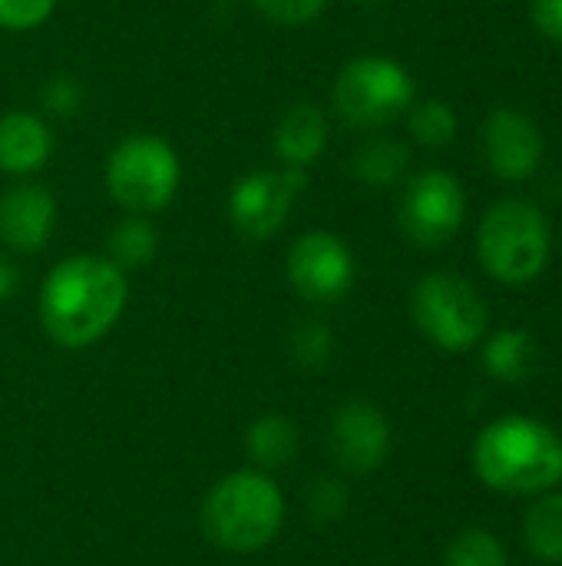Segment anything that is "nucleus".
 <instances>
[{
    "instance_id": "4",
    "label": "nucleus",
    "mask_w": 562,
    "mask_h": 566,
    "mask_svg": "<svg viewBox=\"0 0 562 566\" xmlns=\"http://www.w3.org/2000/svg\"><path fill=\"white\" fill-rule=\"evenodd\" d=\"M550 222L530 199L510 196L487 209L477 232L480 265L503 285L533 282L550 262Z\"/></svg>"
},
{
    "instance_id": "2",
    "label": "nucleus",
    "mask_w": 562,
    "mask_h": 566,
    "mask_svg": "<svg viewBox=\"0 0 562 566\" xmlns=\"http://www.w3.org/2000/svg\"><path fill=\"white\" fill-rule=\"evenodd\" d=\"M474 468L500 494L553 491L562 484V438L530 418H500L480 431Z\"/></svg>"
},
{
    "instance_id": "25",
    "label": "nucleus",
    "mask_w": 562,
    "mask_h": 566,
    "mask_svg": "<svg viewBox=\"0 0 562 566\" xmlns=\"http://www.w3.org/2000/svg\"><path fill=\"white\" fill-rule=\"evenodd\" d=\"M53 10L56 0H0V27L13 33L36 30L53 17Z\"/></svg>"
},
{
    "instance_id": "3",
    "label": "nucleus",
    "mask_w": 562,
    "mask_h": 566,
    "mask_svg": "<svg viewBox=\"0 0 562 566\" xmlns=\"http://www.w3.org/2000/svg\"><path fill=\"white\" fill-rule=\"evenodd\" d=\"M285 524V497L265 471H235L202 501L205 537L229 554L268 547Z\"/></svg>"
},
{
    "instance_id": "26",
    "label": "nucleus",
    "mask_w": 562,
    "mask_h": 566,
    "mask_svg": "<svg viewBox=\"0 0 562 566\" xmlns=\"http://www.w3.org/2000/svg\"><path fill=\"white\" fill-rule=\"evenodd\" d=\"M305 501H308V514L315 521H338L344 514V507H348V491L335 478H318V481L308 484Z\"/></svg>"
},
{
    "instance_id": "9",
    "label": "nucleus",
    "mask_w": 562,
    "mask_h": 566,
    "mask_svg": "<svg viewBox=\"0 0 562 566\" xmlns=\"http://www.w3.org/2000/svg\"><path fill=\"white\" fill-rule=\"evenodd\" d=\"M308 189L305 169H255L235 179L229 192V222L248 242L278 235L291 216V206Z\"/></svg>"
},
{
    "instance_id": "22",
    "label": "nucleus",
    "mask_w": 562,
    "mask_h": 566,
    "mask_svg": "<svg viewBox=\"0 0 562 566\" xmlns=\"http://www.w3.org/2000/svg\"><path fill=\"white\" fill-rule=\"evenodd\" d=\"M288 355L295 365L308 368V371H318L331 361L335 355V335L325 322L318 318H305L291 328L288 335Z\"/></svg>"
},
{
    "instance_id": "16",
    "label": "nucleus",
    "mask_w": 562,
    "mask_h": 566,
    "mask_svg": "<svg viewBox=\"0 0 562 566\" xmlns=\"http://www.w3.org/2000/svg\"><path fill=\"white\" fill-rule=\"evenodd\" d=\"M411 149L394 136H368L351 156V176L368 189L397 186L407 176Z\"/></svg>"
},
{
    "instance_id": "10",
    "label": "nucleus",
    "mask_w": 562,
    "mask_h": 566,
    "mask_svg": "<svg viewBox=\"0 0 562 566\" xmlns=\"http://www.w3.org/2000/svg\"><path fill=\"white\" fill-rule=\"evenodd\" d=\"M285 275L305 302L331 305L344 298L354 285V252L341 235L328 229H311L288 245Z\"/></svg>"
},
{
    "instance_id": "13",
    "label": "nucleus",
    "mask_w": 562,
    "mask_h": 566,
    "mask_svg": "<svg viewBox=\"0 0 562 566\" xmlns=\"http://www.w3.org/2000/svg\"><path fill=\"white\" fill-rule=\"evenodd\" d=\"M56 226V196L40 182H17L0 196V242L13 252L46 249Z\"/></svg>"
},
{
    "instance_id": "21",
    "label": "nucleus",
    "mask_w": 562,
    "mask_h": 566,
    "mask_svg": "<svg viewBox=\"0 0 562 566\" xmlns=\"http://www.w3.org/2000/svg\"><path fill=\"white\" fill-rule=\"evenodd\" d=\"M407 116V129L411 136L421 143V146H431V149H441V146H450L457 139V113L450 103L444 99H414L411 109L404 113Z\"/></svg>"
},
{
    "instance_id": "6",
    "label": "nucleus",
    "mask_w": 562,
    "mask_h": 566,
    "mask_svg": "<svg viewBox=\"0 0 562 566\" xmlns=\"http://www.w3.org/2000/svg\"><path fill=\"white\" fill-rule=\"evenodd\" d=\"M179 182L182 166L176 149L152 133H132L119 139L106 159V192L132 216L166 209L176 199Z\"/></svg>"
},
{
    "instance_id": "23",
    "label": "nucleus",
    "mask_w": 562,
    "mask_h": 566,
    "mask_svg": "<svg viewBox=\"0 0 562 566\" xmlns=\"http://www.w3.org/2000/svg\"><path fill=\"white\" fill-rule=\"evenodd\" d=\"M444 566H507L503 544L487 531H464L450 541Z\"/></svg>"
},
{
    "instance_id": "12",
    "label": "nucleus",
    "mask_w": 562,
    "mask_h": 566,
    "mask_svg": "<svg viewBox=\"0 0 562 566\" xmlns=\"http://www.w3.org/2000/svg\"><path fill=\"white\" fill-rule=\"evenodd\" d=\"M480 149L494 176L507 182H520L530 179L543 163V133L527 113L513 106H500L484 119Z\"/></svg>"
},
{
    "instance_id": "30",
    "label": "nucleus",
    "mask_w": 562,
    "mask_h": 566,
    "mask_svg": "<svg viewBox=\"0 0 562 566\" xmlns=\"http://www.w3.org/2000/svg\"><path fill=\"white\" fill-rule=\"evenodd\" d=\"M354 3H361V7H374V3H384V0H354Z\"/></svg>"
},
{
    "instance_id": "7",
    "label": "nucleus",
    "mask_w": 562,
    "mask_h": 566,
    "mask_svg": "<svg viewBox=\"0 0 562 566\" xmlns=\"http://www.w3.org/2000/svg\"><path fill=\"white\" fill-rule=\"evenodd\" d=\"M414 325L444 352H467L487 335V302L457 272H431L411 292Z\"/></svg>"
},
{
    "instance_id": "18",
    "label": "nucleus",
    "mask_w": 562,
    "mask_h": 566,
    "mask_svg": "<svg viewBox=\"0 0 562 566\" xmlns=\"http://www.w3.org/2000/svg\"><path fill=\"white\" fill-rule=\"evenodd\" d=\"M159 255V232L146 216H126L113 226L106 239V259L119 265L123 272L146 269Z\"/></svg>"
},
{
    "instance_id": "17",
    "label": "nucleus",
    "mask_w": 562,
    "mask_h": 566,
    "mask_svg": "<svg viewBox=\"0 0 562 566\" xmlns=\"http://www.w3.org/2000/svg\"><path fill=\"white\" fill-rule=\"evenodd\" d=\"M540 365V348L530 332L523 328H500L484 345V368L490 378L520 385L527 381Z\"/></svg>"
},
{
    "instance_id": "8",
    "label": "nucleus",
    "mask_w": 562,
    "mask_h": 566,
    "mask_svg": "<svg viewBox=\"0 0 562 566\" xmlns=\"http://www.w3.org/2000/svg\"><path fill=\"white\" fill-rule=\"evenodd\" d=\"M467 196L454 172L424 169L404 182L397 202L401 232L421 249H444L464 226Z\"/></svg>"
},
{
    "instance_id": "19",
    "label": "nucleus",
    "mask_w": 562,
    "mask_h": 566,
    "mask_svg": "<svg viewBox=\"0 0 562 566\" xmlns=\"http://www.w3.org/2000/svg\"><path fill=\"white\" fill-rule=\"evenodd\" d=\"M245 451H248L252 464L262 471L285 468L298 451V428L282 415H265L248 428Z\"/></svg>"
},
{
    "instance_id": "1",
    "label": "nucleus",
    "mask_w": 562,
    "mask_h": 566,
    "mask_svg": "<svg viewBox=\"0 0 562 566\" xmlns=\"http://www.w3.org/2000/svg\"><path fill=\"white\" fill-rule=\"evenodd\" d=\"M129 282L106 255H70L40 285V325L60 348L96 345L123 315Z\"/></svg>"
},
{
    "instance_id": "27",
    "label": "nucleus",
    "mask_w": 562,
    "mask_h": 566,
    "mask_svg": "<svg viewBox=\"0 0 562 566\" xmlns=\"http://www.w3.org/2000/svg\"><path fill=\"white\" fill-rule=\"evenodd\" d=\"M40 103L50 116H73L83 103V90L73 76H50L43 83Z\"/></svg>"
},
{
    "instance_id": "28",
    "label": "nucleus",
    "mask_w": 562,
    "mask_h": 566,
    "mask_svg": "<svg viewBox=\"0 0 562 566\" xmlns=\"http://www.w3.org/2000/svg\"><path fill=\"white\" fill-rule=\"evenodd\" d=\"M533 23L543 36L562 43V0H533Z\"/></svg>"
},
{
    "instance_id": "11",
    "label": "nucleus",
    "mask_w": 562,
    "mask_h": 566,
    "mask_svg": "<svg viewBox=\"0 0 562 566\" xmlns=\"http://www.w3.org/2000/svg\"><path fill=\"white\" fill-rule=\"evenodd\" d=\"M328 451L348 474H374L391 454V424L371 401H348L328 428Z\"/></svg>"
},
{
    "instance_id": "20",
    "label": "nucleus",
    "mask_w": 562,
    "mask_h": 566,
    "mask_svg": "<svg viewBox=\"0 0 562 566\" xmlns=\"http://www.w3.org/2000/svg\"><path fill=\"white\" fill-rule=\"evenodd\" d=\"M523 541L537 560L562 564V494H547L530 507Z\"/></svg>"
},
{
    "instance_id": "15",
    "label": "nucleus",
    "mask_w": 562,
    "mask_h": 566,
    "mask_svg": "<svg viewBox=\"0 0 562 566\" xmlns=\"http://www.w3.org/2000/svg\"><path fill=\"white\" fill-rule=\"evenodd\" d=\"M275 156L288 169H311L328 149V116L315 103H295L282 113L275 136Z\"/></svg>"
},
{
    "instance_id": "29",
    "label": "nucleus",
    "mask_w": 562,
    "mask_h": 566,
    "mask_svg": "<svg viewBox=\"0 0 562 566\" xmlns=\"http://www.w3.org/2000/svg\"><path fill=\"white\" fill-rule=\"evenodd\" d=\"M17 289H20V272H17V265H13L10 259L0 255V302L13 298Z\"/></svg>"
},
{
    "instance_id": "5",
    "label": "nucleus",
    "mask_w": 562,
    "mask_h": 566,
    "mask_svg": "<svg viewBox=\"0 0 562 566\" xmlns=\"http://www.w3.org/2000/svg\"><path fill=\"white\" fill-rule=\"evenodd\" d=\"M417 99L414 76L391 56H354L348 60L331 86V106L351 129H381L401 119Z\"/></svg>"
},
{
    "instance_id": "24",
    "label": "nucleus",
    "mask_w": 562,
    "mask_h": 566,
    "mask_svg": "<svg viewBox=\"0 0 562 566\" xmlns=\"http://www.w3.org/2000/svg\"><path fill=\"white\" fill-rule=\"evenodd\" d=\"M252 7L275 27H305L328 10V0H252Z\"/></svg>"
},
{
    "instance_id": "14",
    "label": "nucleus",
    "mask_w": 562,
    "mask_h": 566,
    "mask_svg": "<svg viewBox=\"0 0 562 566\" xmlns=\"http://www.w3.org/2000/svg\"><path fill=\"white\" fill-rule=\"evenodd\" d=\"M53 133L50 126L26 109L0 113V172L33 176L50 163Z\"/></svg>"
}]
</instances>
